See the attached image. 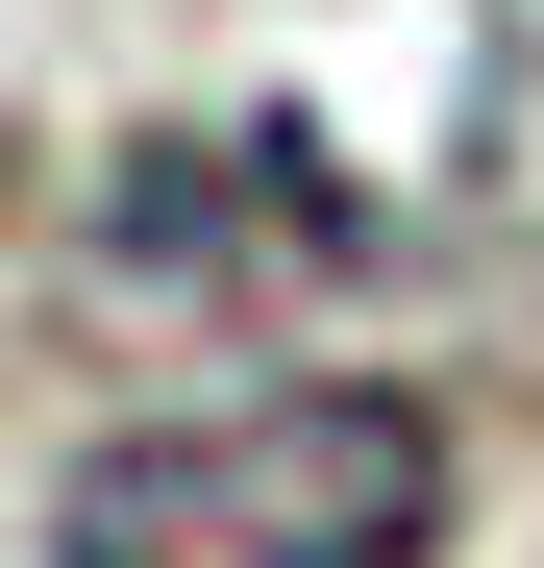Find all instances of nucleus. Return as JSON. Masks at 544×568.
I'll return each mask as SVG.
<instances>
[{
    "label": "nucleus",
    "mask_w": 544,
    "mask_h": 568,
    "mask_svg": "<svg viewBox=\"0 0 544 568\" xmlns=\"http://www.w3.org/2000/svg\"><path fill=\"white\" fill-rule=\"evenodd\" d=\"M445 544V420L396 371H272V396L74 445L50 568H421Z\"/></svg>",
    "instance_id": "1"
}]
</instances>
